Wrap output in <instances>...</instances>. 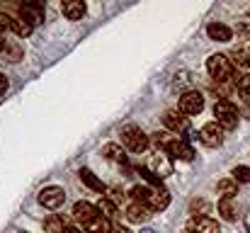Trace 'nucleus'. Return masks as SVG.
I'll use <instances>...</instances> for the list:
<instances>
[{"label":"nucleus","instance_id":"2","mask_svg":"<svg viewBox=\"0 0 250 233\" xmlns=\"http://www.w3.org/2000/svg\"><path fill=\"white\" fill-rule=\"evenodd\" d=\"M207 71H209V76L214 78V80L226 83L229 78L233 76V64H231L229 56L214 54V56H209V61H207Z\"/></svg>","mask_w":250,"mask_h":233},{"label":"nucleus","instance_id":"11","mask_svg":"<svg viewBox=\"0 0 250 233\" xmlns=\"http://www.w3.org/2000/svg\"><path fill=\"white\" fill-rule=\"evenodd\" d=\"M73 214H76V219H78V221H83L85 226H87V224H92V221L100 216L97 207H95V204H90V202H78V204L73 207Z\"/></svg>","mask_w":250,"mask_h":233},{"label":"nucleus","instance_id":"24","mask_svg":"<svg viewBox=\"0 0 250 233\" xmlns=\"http://www.w3.org/2000/svg\"><path fill=\"white\" fill-rule=\"evenodd\" d=\"M44 231L46 233H63V221L59 219V216H49L46 221H44Z\"/></svg>","mask_w":250,"mask_h":233},{"label":"nucleus","instance_id":"1","mask_svg":"<svg viewBox=\"0 0 250 233\" xmlns=\"http://www.w3.org/2000/svg\"><path fill=\"white\" fill-rule=\"evenodd\" d=\"M214 117H216V124L224 129V131H233L238 127V109L233 102L229 100H216L214 105Z\"/></svg>","mask_w":250,"mask_h":233},{"label":"nucleus","instance_id":"14","mask_svg":"<svg viewBox=\"0 0 250 233\" xmlns=\"http://www.w3.org/2000/svg\"><path fill=\"white\" fill-rule=\"evenodd\" d=\"M63 15L68 17V20H83L85 17V2H81V0H68V2H63Z\"/></svg>","mask_w":250,"mask_h":233},{"label":"nucleus","instance_id":"6","mask_svg":"<svg viewBox=\"0 0 250 233\" xmlns=\"http://www.w3.org/2000/svg\"><path fill=\"white\" fill-rule=\"evenodd\" d=\"M148 170L156 175V177H167V175H172V160H170V155L166 151H158L156 155H151V163H148Z\"/></svg>","mask_w":250,"mask_h":233},{"label":"nucleus","instance_id":"15","mask_svg":"<svg viewBox=\"0 0 250 233\" xmlns=\"http://www.w3.org/2000/svg\"><path fill=\"white\" fill-rule=\"evenodd\" d=\"M207 34H209L211 42H229L231 39V29L226 24H219V22H211L207 27Z\"/></svg>","mask_w":250,"mask_h":233},{"label":"nucleus","instance_id":"19","mask_svg":"<svg viewBox=\"0 0 250 233\" xmlns=\"http://www.w3.org/2000/svg\"><path fill=\"white\" fill-rule=\"evenodd\" d=\"M102 155H104L107 160H112V163H124V160H126L124 148H122V146H117V144H107V146L102 148Z\"/></svg>","mask_w":250,"mask_h":233},{"label":"nucleus","instance_id":"34","mask_svg":"<svg viewBox=\"0 0 250 233\" xmlns=\"http://www.w3.org/2000/svg\"><path fill=\"white\" fill-rule=\"evenodd\" d=\"M246 229L250 231V209H248V214H246Z\"/></svg>","mask_w":250,"mask_h":233},{"label":"nucleus","instance_id":"10","mask_svg":"<svg viewBox=\"0 0 250 233\" xmlns=\"http://www.w3.org/2000/svg\"><path fill=\"white\" fill-rule=\"evenodd\" d=\"M170 204V194L166 187H151V197H148V209L151 212H163Z\"/></svg>","mask_w":250,"mask_h":233},{"label":"nucleus","instance_id":"36","mask_svg":"<svg viewBox=\"0 0 250 233\" xmlns=\"http://www.w3.org/2000/svg\"><path fill=\"white\" fill-rule=\"evenodd\" d=\"M141 233H156V231H151V229H146V231H141Z\"/></svg>","mask_w":250,"mask_h":233},{"label":"nucleus","instance_id":"29","mask_svg":"<svg viewBox=\"0 0 250 233\" xmlns=\"http://www.w3.org/2000/svg\"><path fill=\"white\" fill-rule=\"evenodd\" d=\"M5 51H7V59H10V61H20V59H22V49H20L17 42H7V49H5Z\"/></svg>","mask_w":250,"mask_h":233},{"label":"nucleus","instance_id":"25","mask_svg":"<svg viewBox=\"0 0 250 233\" xmlns=\"http://www.w3.org/2000/svg\"><path fill=\"white\" fill-rule=\"evenodd\" d=\"M199 212H202V219H204V214L209 212V204H207L204 199H192V204H189V214H192L194 219H199Z\"/></svg>","mask_w":250,"mask_h":233},{"label":"nucleus","instance_id":"9","mask_svg":"<svg viewBox=\"0 0 250 233\" xmlns=\"http://www.w3.org/2000/svg\"><path fill=\"white\" fill-rule=\"evenodd\" d=\"M20 20L29 22L32 27L42 24L44 22V5L42 2H24V5H20Z\"/></svg>","mask_w":250,"mask_h":233},{"label":"nucleus","instance_id":"35","mask_svg":"<svg viewBox=\"0 0 250 233\" xmlns=\"http://www.w3.org/2000/svg\"><path fill=\"white\" fill-rule=\"evenodd\" d=\"M112 233H129V231H126V229H114Z\"/></svg>","mask_w":250,"mask_h":233},{"label":"nucleus","instance_id":"5","mask_svg":"<svg viewBox=\"0 0 250 233\" xmlns=\"http://www.w3.org/2000/svg\"><path fill=\"white\" fill-rule=\"evenodd\" d=\"M63 202H66V192L61 187L51 185V187H44L39 192V204L46 209H59V207H63Z\"/></svg>","mask_w":250,"mask_h":233},{"label":"nucleus","instance_id":"20","mask_svg":"<svg viewBox=\"0 0 250 233\" xmlns=\"http://www.w3.org/2000/svg\"><path fill=\"white\" fill-rule=\"evenodd\" d=\"M97 212H100V216L102 219H114L117 216V204L112 202V199H100V204H97Z\"/></svg>","mask_w":250,"mask_h":233},{"label":"nucleus","instance_id":"31","mask_svg":"<svg viewBox=\"0 0 250 233\" xmlns=\"http://www.w3.org/2000/svg\"><path fill=\"white\" fill-rule=\"evenodd\" d=\"M5 90H7V78H5L2 73H0V95H2Z\"/></svg>","mask_w":250,"mask_h":233},{"label":"nucleus","instance_id":"23","mask_svg":"<svg viewBox=\"0 0 250 233\" xmlns=\"http://www.w3.org/2000/svg\"><path fill=\"white\" fill-rule=\"evenodd\" d=\"M32 29H34V27H32L29 22H24V20H20V17H17V20H12V32H15L17 37H29V34H32Z\"/></svg>","mask_w":250,"mask_h":233},{"label":"nucleus","instance_id":"16","mask_svg":"<svg viewBox=\"0 0 250 233\" xmlns=\"http://www.w3.org/2000/svg\"><path fill=\"white\" fill-rule=\"evenodd\" d=\"M216 192L221 194V199H233L238 194V182L233 177H226V180H219L216 185Z\"/></svg>","mask_w":250,"mask_h":233},{"label":"nucleus","instance_id":"32","mask_svg":"<svg viewBox=\"0 0 250 233\" xmlns=\"http://www.w3.org/2000/svg\"><path fill=\"white\" fill-rule=\"evenodd\" d=\"M7 49V39H2V34H0V54Z\"/></svg>","mask_w":250,"mask_h":233},{"label":"nucleus","instance_id":"12","mask_svg":"<svg viewBox=\"0 0 250 233\" xmlns=\"http://www.w3.org/2000/svg\"><path fill=\"white\" fill-rule=\"evenodd\" d=\"M126 219L134 221V224H144V221L151 219V209L146 204H141V202H131L126 207Z\"/></svg>","mask_w":250,"mask_h":233},{"label":"nucleus","instance_id":"27","mask_svg":"<svg viewBox=\"0 0 250 233\" xmlns=\"http://www.w3.org/2000/svg\"><path fill=\"white\" fill-rule=\"evenodd\" d=\"M233 64L243 71V73H250V59H248V54H243V51H236L233 54Z\"/></svg>","mask_w":250,"mask_h":233},{"label":"nucleus","instance_id":"28","mask_svg":"<svg viewBox=\"0 0 250 233\" xmlns=\"http://www.w3.org/2000/svg\"><path fill=\"white\" fill-rule=\"evenodd\" d=\"M233 180H236V182H250L248 165H236V168H233Z\"/></svg>","mask_w":250,"mask_h":233},{"label":"nucleus","instance_id":"33","mask_svg":"<svg viewBox=\"0 0 250 233\" xmlns=\"http://www.w3.org/2000/svg\"><path fill=\"white\" fill-rule=\"evenodd\" d=\"M63 233H83V231H81V229H73V226H71V229H66Z\"/></svg>","mask_w":250,"mask_h":233},{"label":"nucleus","instance_id":"17","mask_svg":"<svg viewBox=\"0 0 250 233\" xmlns=\"http://www.w3.org/2000/svg\"><path fill=\"white\" fill-rule=\"evenodd\" d=\"M78 175H81V182H85V185H87L90 190H95V192H102V194L107 192L104 182H102V180H97V177H95V175H92V172H90L87 168H83V170H81Z\"/></svg>","mask_w":250,"mask_h":233},{"label":"nucleus","instance_id":"13","mask_svg":"<svg viewBox=\"0 0 250 233\" xmlns=\"http://www.w3.org/2000/svg\"><path fill=\"white\" fill-rule=\"evenodd\" d=\"M163 124H166L170 131H175V134L187 131V117H182V112H166Z\"/></svg>","mask_w":250,"mask_h":233},{"label":"nucleus","instance_id":"3","mask_svg":"<svg viewBox=\"0 0 250 233\" xmlns=\"http://www.w3.org/2000/svg\"><path fill=\"white\" fill-rule=\"evenodd\" d=\"M122 144L129 148V151H134V153H141V151H146L148 148V144H151V139L141 131V129H136V127H129V129H124L122 131Z\"/></svg>","mask_w":250,"mask_h":233},{"label":"nucleus","instance_id":"18","mask_svg":"<svg viewBox=\"0 0 250 233\" xmlns=\"http://www.w3.org/2000/svg\"><path fill=\"white\" fill-rule=\"evenodd\" d=\"M192 224H194V231L197 233H221L219 224H216L214 219H209V216H204V219H194Z\"/></svg>","mask_w":250,"mask_h":233},{"label":"nucleus","instance_id":"22","mask_svg":"<svg viewBox=\"0 0 250 233\" xmlns=\"http://www.w3.org/2000/svg\"><path fill=\"white\" fill-rule=\"evenodd\" d=\"M87 233H112V226H109V221L107 219H102V216H97L92 224H87L85 226Z\"/></svg>","mask_w":250,"mask_h":233},{"label":"nucleus","instance_id":"7","mask_svg":"<svg viewBox=\"0 0 250 233\" xmlns=\"http://www.w3.org/2000/svg\"><path fill=\"white\" fill-rule=\"evenodd\" d=\"M199 139H202V144H207V146H221L224 144V129L216 124V122H209V124H204L202 129H199Z\"/></svg>","mask_w":250,"mask_h":233},{"label":"nucleus","instance_id":"30","mask_svg":"<svg viewBox=\"0 0 250 233\" xmlns=\"http://www.w3.org/2000/svg\"><path fill=\"white\" fill-rule=\"evenodd\" d=\"M7 29H12V17H7L5 12H0V34L7 32Z\"/></svg>","mask_w":250,"mask_h":233},{"label":"nucleus","instance_id":"21","mask_svg":"<svg viewBox=\"0 0 250 233\" xmlns=\"http://www.w3.org/2000/svg\"><path fill=\"white\" fill-rule=\"evenodd\" d=\"M219 214H221V219L233 221V219H236V207H233V202H231V199H221V202H219Z\"/></svg>","mask_w":250,"mask_h":233},{"label":"nucleus","instance_id":"8","mask_svg":"<svg viewBox=\"0 0 250 233\" xmlns=\"http://www.w3.org/2000/svg\"><path fill=\"white\" fill-rule=\"evenodd\" d=\"M166 153L170 158H177V160H192L194 158V148L187 141H182V139H170L166 146Z\"/></svg>","mask_w":250,"mask_h":233},{"label":"nucleus","instance_id":"26","mask_svg":"<svg viewBox=\"0 0 250 233\" xmlns=\"http://www.w3.org/2000/svg\"><path fill=\"white\" fill-rule=\"evenodd\" d=\"M236 87L241 92V97H246L250 102V76H238L236 78Z\"/></svg>","mask_w":250,"mask_h":233},{"label":"nucleus","instance_id":"4","mask_svg":"<svg viewBox=\"0 0 250 233\" xmlns=\"http://www.w3.org/2000/svg\"><path fill=\"white\" fill-rule=\"evenodd\" d=\"M204 109V95L197 92V90H187L180 95V102H177V112L182 114H199Z\"/></svg>","mask_w":250,"mask_h":233}]
</instances>
